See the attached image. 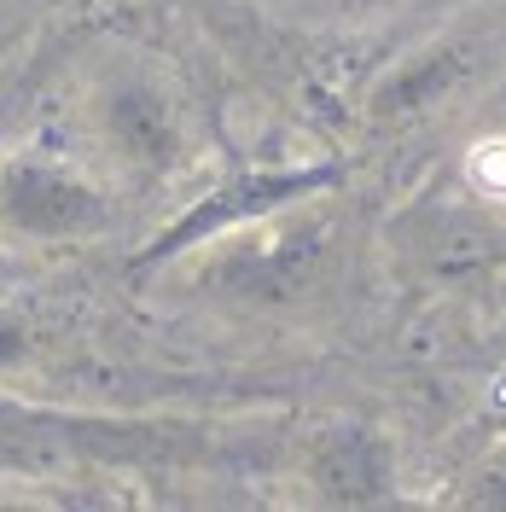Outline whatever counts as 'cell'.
Masks as SVG:
<instances>
[{
    "label": "cell",
    "instance_id": "obj_1",
    "mask_svg": "<svg viewBox=\"0 0 506 512\" xmlns=\"http://www.w3.org/2000/svg\"><path fill=\"white\" fill-rule=\"evenodd\" d=\"M472 175L489 192H506V140H483L472 152Z\"/></svg>",
    "mask_w": 506,
    "mask_h": 512
}]
</instances>
